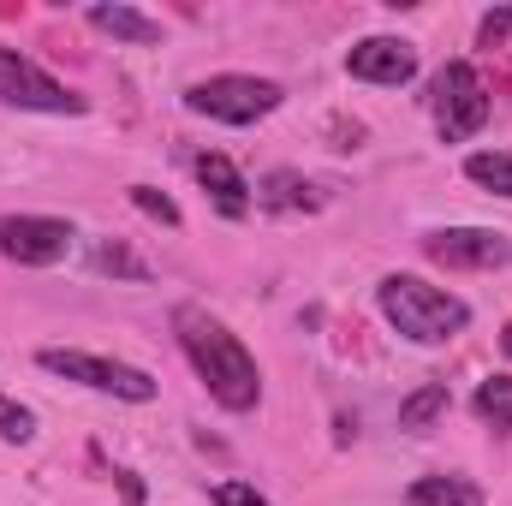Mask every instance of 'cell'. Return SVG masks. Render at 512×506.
I'll return each instance as SVG.
<instances>
[{"label": "cell", "mask_w": 512, "mask_h": 506, "mask_svg": "<svg viewBox=\"0 0 512 506\" xmlns=\"http://www.w3.org/2000/svg\"><path fill=\"white\" fill-rule=\"evenodd\" d=\"M453 405V393H447V381H423L405 405H399V429H411V435H423V429H435V417Z\"/></svg>", "instance_id": "obj_13"}, {"label": "cell", "mask_w": 512, "mask_h": 506, "mask_svg": "<svg viewBox=\"0 0 512 506\" xmlns=\"http://www.w3.org/2000/svg\"><path fill=\"white\" fill-rule=\"evenodd\" d=\"M90 262H96L102 274H114V280H137V286H143V280H155V268H149L143 256L131 251L126 239H96V251H90Z\"/></svg>", "instance_id": "obj_14"}, {"label": "cell", "mask_w": 512, "mask_h": 506, "mask_svg": "<svg viewBox=\"0 0 512 506\" xmlns=\"http://www.w3.org/2000/svg\"><path fill=\"white\" fill-rule=\"evenodd\" d=\"M131 203H137L149 221H161V227H179V203H173V197H161L155 185H131Z\"/></svg>", "instance_id": "obj_19"}, {"label": "cell", "mask_w": 512, "mask_h": 506, "mask_svg": "<svg viewBox=\"0 0 512 506\" xmlns=\"http://www.w3.org/2000/svg\"><path fill=\"white\" fill-rule=\"evenodd\" d=\"M215 506H268L251 483H215Z\"/></svg>", "instance_id": "obj_22"}, {"label": "cell", "mask_w": 512, "mask_h": 506, "mask_svg": "<svg viewBox=\"0 0 512 506\" xmlns=\"http://www.w3.org/2000/svg\"><path fill=\"white\" fill-rule=\"evenodd\" d=\"M256 203H262V209H274V215H316L328 197H322V185H310L304 173L274 167V173H262V179H256Z\"/></svg>", "instance_id": "obj_9"}, {"label": "cell", "mask_w": 512, "mask_h": 506, "mask_svg": "<svg viewBox=\"0 0 512 506\" xmlns=\"http://www.w3.org/2000/svg\"><path fill=\"white\" fill-rule=\"evenodd\" d=\"M376 304H382L387 322L405 340H417V346H441V340H453L471 322L465 298H453V292H441V286H429L417 274H387L382 286H376Z\"/></svg>", "instance_id": "obj_2"}, {"label": "cell", "mask_w": 512, "mask_h": 506, "mask_svg": "<svg viewBox=\"0 0 512 506\" xmlns=\"http://www.w3.org/2000/svg\"><path fill=\"white\" fill-rule=\"evenodd\" d=\"M489 126V90H471L465 102H453L447 114H441V143H465L471 131Z\"/></svg>", "instance_id": "obj_15"}, {"label": "cell", "mask_w": 512, "mask_h": 506, "mask_svg": "<svg viewBox=\"0 0 512 506\" xmlns=\"http://www.w3.org/2000/svg\"><path fill=\"white\" fill-rule=\"evenodd\" d=\"M507 30H512V6H495V12L483 18V30H477V42H483V48H495V42H507Z\"/></svg>", "instance_id": "obj_21"}, {"label": "cell", "mask_w": 512, "mask_h": 506, "mask_svg": "<svg viewBox=\"0 0 512 506\" xmlns=\"http://www.w3.org/2000/svg\"><path fill=\"white\" fill-rule=\"evenodd\" d=\"M173 328H179V346H185V358L197 364V376L203 387L227 405V411H251L256 399H262V370H256V358L239 346V334H227L215 316H203L197 304H179L173 310Z\"/></svg>", "instance_id": "obj_1"}, {"label": "cell", "mask_w": 512, "mask_h": 506, "mask_svg": "<svg viewBox=\"0 0 512 506\" xmlns=\"http://www.w3.org/2000/svg\"><path fill=\"white\" fill-rule=\"evenodd\" d=\"M346 72L358 84H411L417 78V48L405 36H364L352 54H346Z\"/></svg>", "instance_id": "obj_8"}, {"label": "cell", "mask_w": 512, "mask_h": 506, "mask_svg": "<svg viewBox=\"0 0 512 506\" xmlns=\"http://www.w3.org/2000/svg\"><path fill=\"white\" fill-rule=\"evenodd\" d=\"M90 24L102 30V36H114V42H131V48H155L161 42V18H143L137 6H90Z\"/></svg>", "instance_id": "obj_11"}, {"label": "cell", "mask_w": 512, "mask_h": 506, "mask_svg": "<svg viewBox=\"0 0 512 506\" xmlns=\"http://www.w3.org/2000/svg\"><path fill=\"white\" fill-rule=\"evenodd\" d=\"M471 90H483V78L471 72V60H447L441 78H435V114H447L453 102H465Z\"/></svg>", "instance_id": "obj_17"}, {"label": "cell", "mask_w": 512, "mask_h": 506, "mask_svg": "<svg viewBox=\"0 0 512 506\" xmlns=\"http://www.w3.org/2000/svg\"><path fill=\"white\" fill-rule=\"evenodd\" d=\"M501 352H507V358H512V322H507V328H501Z\"/></svg>", "instance_id": "obj_24"}, {"label": "cell", "mask_w": 512, "mask_h": 506, "mask_svg": "<svg viewBox=\"0 0 512 506\" xmlns=\"http://www.w3.org/2000/svg\"><path fill=\"white\" fill-rule=\"evenodd\" d=\"M36 364H42L48 376L84 381V387H96V393H114V399H131V405H149V399H155V376H149V370H131V364L96 358V352H60V346H48Z\"/></svg>", "instance_id": "obj_4"}, {"label": "cell", "mask_w": 512, "mask_h": 506, "mask_svg": "<svg viewBox=\"0 0 512 506\" xmlns=\"http://www.w3.org/2000/svg\"><path fill=\"white\" fill-rule=\"evenodd\" d=\"M465 179L483 185V191H495V197H512V155H501V149L471 155V161H465Z\"/></svg>", "instance_id": "obj_16"}, {"label": "cell", "mask_w": 512, "mask_h": 506, "mask_svg": "<svg viewBox=\"0 0 512 506\" xmlns=\"http://www.w3.org/2000/svg\"><path fill=\"white\" fill-rule=\"evenodd\" d=\"M0 435H6V441H18V447L36 435V417H30L18 399H6V393H0Z\"/></svg>", "instance_id": "obj_20"}, {"label": "cell", "mask_w": 512, "mask_h": 506, "mask_svg": "<svg viewBox=\"0 0 512 506\" xmlns=\"http://www.w3.org/2000/svg\"><path fill=\"white\" fill-rule=\"evenodd\" d=\"M477 417L495 429H512V376H489L477 387Z\"/></svg>", "instance_id": "obj_18"}, {"label": "cell", "mask_w": 512, "mask_h": 506, "mask_svg": "<svg viewBox=\"0 0 512 506\" xmlns=\"http://www.w3.org/2000/svg\"><path fill=\"white\" fill-rule=\"evenodd\" d=\"M280 102H286V90L274 78H245V72H221V78H203V84L185 90V108L191 114H209L221 126H256Z\"/></svg>", "instance_id": "obj_3"}, {"label": "cell", "mask_w": 512, "mask_h": 506, "mask_svg": "<svg viewBox=\"0 0 512 506\" xmlns=\"http://www.w3.org/2000/svg\"><path fill=\"white\" fill-rule=\"evenodd\" d=\"M72 251V221L54 215H0V256L24 268H54Z\"/></svg>", "instance_id": "obj_6"}, {"label": "cell", "mask_w": 512, "mask_h": 506, "mask_svg": "<svg viewBox=\"0 0 512 506\" xmlns=\"http://www.w3.org/2000/svg\"><path fill=\"white\" fill-rule=\"evenodd\" d=\"M120 495H126V506H143V483H137V471H120Z\"/></svg>", "instance_id": "obj_23"}, {"label": "cell", "mask_w": 512, "mask_h": 506, "mask_svg": "<svg viewBox=\"0 0 512 506\" xmlns=\"http://www.w3.org/2000/svg\"><path fill=\"white\" fill-rule=\"evenodd\" d=\"M423 256L441 268H507L512 245L507 233L489 227H447V233H423Z\"/></svg>", "instance_id": "obj_7"}, {"label": "cell", "mask_w": 512, "mask_h": 506, "mask_svg": "<svg viewBox=\"0 0 512 506\" xmlns=\"http://www.w3.org/2000/svg\"><path fill=\"white\" fill-rule=\"evenodd\" d=\"M0 102L12 108H36V114H84V96H72L66 84H54L36 60H24L18 48H0Z\"/></svg>", "instance_id": "obj_5"}, {"label": "cell", "mask_w": 512, "mask_h": 506, "mask_svg": "<svg viewBox=\"0 0 512 506\" xmlns=\"http://www.w3.org/2000/svg\"><path fill=\"white\" fill-rule=\"evenodd\" d=\"M405 506H483V489L465 477H417L405 489Z\"/></svg>", "instance_id": "obj_12"}, {"label": "cell", "mask_w": 512, "mask_h": 506, "mask_svg": "<svg viewBox=\"0 0 512 506\" xmlns=\"http://www.w3.org/2000/svg\"><path fill=\"white\" fill-rule=\"evenodd\" d=\"M197 179H203V191L215 197V209H221L227 221H239V215L251 209V185H245V173H239L227 155L203 149V155H197Z\"/></svg>", "instance_id": "obj_10"}]
</instances>
